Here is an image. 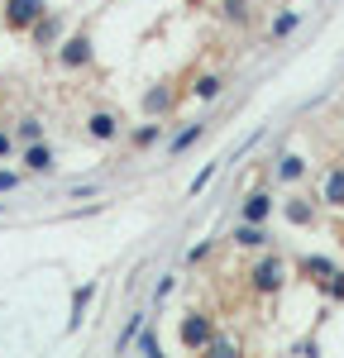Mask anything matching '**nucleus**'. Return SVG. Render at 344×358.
Listing matches in <instances>:
<instances>
[{"label":"nucleus","instance_id":"nucleus-32","mask_svg":"<svg viewBox=\"0 0 344 358\" xmlns=\"http://www.w3.org/2000/svg\"><path fill=\"white\" fill-rule=\"evenodd\" d=\"M187 5H206V0H187Z\"/></svg>","mask_w":344,"mask_h":358},{"label":"nucleus","instance_id":"nucleus-12","mask_svg":"<svg viewBox=\"0 0 344 358\" xmlns=\"http://www.w3.org/2000/svg\"><path fill=\"white\" fill-rule=\"evenodd\" d=\"M335 268H340V263H335V258H325V253H306V258H296V277H306V282H315V287L335 273Z\"/></svg>","mask_w":344,"mask_h":358},{"label":"nucleus","instance_id":"nucleus-16","mask_svg":"<svg viewBox=\"0 0 344 358\" xmlns=\"http://www.w3.org/2000/svg\"><path fill=\"white\" fill-rule=\"evenodd\" d=\"M91 296H96V282H86V287H77V292H72V315H67V334L82 330V315H86V306H91Z\"/></svg>","mask_w":344,"mask_h":358},{"label":"nucleus","instance_id":"nucleus-33","mask_svg":"<svg viewBox=\"0 0 344 358\" xmlns=\"http://www.w3.org/2000/svg\"><path fill=\"white\" fill-rule=\"evenodd\" d=\"M0 215H5V201H0Z\"/></svg>","mask_w":344,"mask_h":358},{"label":"nucleus","instance_id":"nucleus-27","mask_svg":"<svg viewBox=\"0 0 344 358\" xmlns=\"http://www.w3.org/2000/svg\"><path fill=\"white\" fill-rule=\"evenodd\" d=\"M172 287H177V277H158V287H153V306H163L172 296Z\"/></svg>","mask_w":344,"mask_h":358},{"label":"nucleus","instance_id":"nucleus-24","mask_svg":"<svg viewBox=\"0 0 344 358\" xmlns=\"http://www.w3.org/2000/svg\"><path fill=\"white\" fill-rule=\"evenodd\" d=\"M220 20L244 24V20H249V0H220Z\"/></svg>","mask_w":344,"mask_h":358},{"label":"nucleus","instance_id":"nucleus-2","mask_svg":"<svg viewBox=\"0 0 344 358\" xmlns=\"http://www.w3.org/2000/svg\"><path fill=\"white\" fill-rule=\"evenodd\" d=\"M57 62L67 67V72H77V67H91V57H96V43H91V34H67V38H57Z\"/></svg>","mask_w":344,"mask_h":358},{"label":"nucleus","instance_id":"nucleus-8","mask_svg":"<svg viewBox=\"0 0 344 358\" xmlns=\"http://www.w3.org/2000/svg\"><path fill=\"white\" fill-rule=\"evenodd\" d=\"M172 106H177L172 82H158V86H148V91H143V115H148V120H163Z\"/></svg>","mask_w":344,"mask_h":358},{"label":"nucleus","instance_id":"nucleus-6","mask_svg":"<svg viewBox=\"0 0 344 358\" xmlns=\"http://www.w3.org/2000/svg\"><path fill=\"white\" fill-rule=\"evenodd\" d=\"M62 29H67V15H62V10H43L24 34L34 38V48H53L57 38H62Z\"/></svg>","mask_w":344,"mask_h":358},{"label":"nucleus","instance_id":"nucleus-18","mask_svg":"<svg viewBox=\"0 0 344 358\" xmlns=\"http://www.w3.org/2000/svg\"><path fill=\"white\" fill-rule=\"evenodd\" d=\"M163 134H168V124H163V120H148V124H139V129H134V134H129V143H134V148H153V143H163Z\"/></svg>","mask_w":344,"mask_h":358},{"label":"nucleus","instance_id":"nucleus-31","mask_svg":"<svg viewBox=\"0 0 344 358\" xmlns=\"http://www.w3.org/2000/svg\"><path fill=\"white\" fill-rule=\"evenodd\" d=\"M20 187V172H0V192H15Z\"/></svg>","mask_w":344,"mask_h":358},{"label":"nucleus","instance_id":"nucleus-17","mask_svg":"<svg viewBox=\"0 0 344 358\" xmlns=\"http://www.w3.org/2000/svg\"><path fill=\"white\" fill-rule=\"evenodd\" d=\"M296 29H301V10H282V15L268 24V38H273V43H282V38H292Z\"/></svg>","mask_w":344,"mask_h":358},{"label":"nucleus","instance_id":"nucleus-11","mask_svg":"<svg viewBox=\"0 0 344 358\" xmlns=\"http://www.w3.org/2000/svg\"><path fill=\"white\" fill-rule=\"evenodd\" d=\"M53 167H57V158H53V148H48L43 138L24 143V172H34V177H48Z\"/></svg>","mask_w":344,"mask_h":358},{"label":"nucleus","instance_id":"nucleus-4","mask_svg":"<svg viewBox=\"0 0 344 358\" xmlns=\"http://www.w3.org/2000/svg\"><path fill=\"white\" fill-rule=\"evenodd\" d=\"M43 10H48V0H0V20H5V29H15V34H24Z\"/></svg>","mask_w":344,"mask_h":358},{"label":"nucleus","instance_id":"nucleus-7","mask_svg":"<svg viewBox=\"0 0 344 358\" xmlns=\"http://www.w3.org/2000/svg\"><path fill=\"white\" fill-rule=\"evenodd\" d=\"M273 210H278V201H273V192H249L244 196V206H239V220H249V224H268L273 220Z\"/></svg>","mask_w":344,"mask_h":358},{"label":"nucleus","instance_id":"nucleus-10","mask_svg":"<svg viewBox=\"0 0 344 358\" xmlns=\"http://www.w3.org/2000/svg\"><path fill=\"white\" fill-rule=\"evenodd\" d=\"M229 244H234V248H268V244H273V234H268V224L239 220L234 229H229Z\"/></svg>","mask_w":344,"mask_h":358},{"label":"nucleus","instance_id":"nucleus-13","mask_svg":"<svg viewBox=\"0 0 344 358\" xmlns=\"http://www.w3.org/2000/svg\"><path fill=\"white\" fill-rule=\"evenodd\" d=\"M282 220L296 224V229L315 224V201H311V196H287V201H282Z\"/></svg>","mask_w":344,"mask_h":358},{"label":"nucleus","instance_id":"nucleus-29","mask_svg":"<svg viewBox=\"0 0 344 358\" xmlns=\"http://www.w3.org/2000/svg\"><path fill=\"white\" fill-rule=\"evenodd\" d=\"M292 354H306V358H311V354H320V344H315V334H311V339H296V344H292Z\"/></svg>","mask_w":344,"mask_h":358},{"label":"nucleus","instance_id":"nucleus-9","mask_svg":"<svg viewBox=\"0 0 344 358\" xmlns=\"http://www.w3.org/2000/svg\"><path fill=\"white\" fill-rule=\"evenodd\" d=\"M306 172H311V163H306L301 153H282V158H278V167H273V182H278V187H296Z\"/></svg>","mask_w":344,"mask_h":358},{"label":"nucleus","instance_id":"nucleus-30","mask_svg":"<svg viewBox=\"0 0 344 358\" xmlns=\"http://www.w3.org/2000/svg\"><path fill=\"white\" fill-rule=\"evenodd\" d=\"M206 258H210V244H196L192 253H187V263H206Z\"/></svg>","mask_w":344,"mask_h":358},{"label":"nucleus","instance_id":"nucleus-1","mask_svg":"<svg viewBox=\"0 0 344 358\" xmlns=\"http://www.w3.org/2000/svg\"><path fill=\"white\" fill-rule=\"evenodd\" d=\"M287 277H292V268H287L278 253H263L254 268H249V287H254L258 296H278L287 287Z\"/></svg>","mask_w":344,"mask_h":358},{"label":"nucleus","instance_id":"nucleus-19","mask_svg":"<svg viewBox=\"0 0 344 358\" xmlns=\"http://www.w3.org/2000/svg\"><path fill=\"white\" fill-rule=\"evenodd\" d=\"M201 354H210V358H234V354H239V339L215 330L210 339H206V349H201Z\"/></svg>","mask_w":344,"mask_h":358},{"label":"nucleus","instance_id":"nucleus-20","mask_svg":"<svg viewBox=\"0 0 344 358\" xmlns=\"http://www.w3.org/2000/svg\"><path fill=\"white\" fill-rule=\"evenodd\" d=\"M220 91H225V77H215V72H206V77L192 82V96L196 101H220Z\"/></svg>","mask_w":344,"mask_h":358},{"label":"nucleus","instance_id":"nucleus-3","mask_svg":"<svg viewBox=\"0 0 344 358\" xmlns=\"http://www.w3.org/2000/svg\"><path fill=\"white\" fill-rule=\"evenodd\" d=\"M215 334V320L206 315V310H187L182 315V325H177V339H182V349H192V354H201L206 349V339Z\"/></svg>","mask_w":344,"mask_h":358},{"label":"nucleus","instance_id":"nucleus-14","mask_svg":"<svg viewBox=\"0 0 344 358\" xmlns=\"http://www.w3.org/2000/svg\"><path fill=\"white\" fill-rule=\"evenodd\" d=\"M320 201L330 206V210H344V163H335L325 172V187H320Z\"/></svg>","mask_w":344,"mask_h":358},{"label":"nucleus","instance_id":"nucleus-26","mask_svg":"<svg viewBox=\"0 0 344 358\" xmlns=\"http://www.w3.org/2000/svg\"><path fill=\"white\" fill-rule=\"evenodd\" d=\"M320 292H325L330 301H344V273H340V268H335V273H330L325 282H320Z\"/></svg>","mask_w":344,"mask_h":358},{"label":"nucleus","instance_id":"nucleus-22","mask_svg":"<svg viewBox=\"0 0 344 358\" xmlns=\"http://www.w3.org/2000/svg\"><path fill=\"white\" fill-rule=\"evenodd\" d=\"M143 320H148V310H134V315H129V325H124V330L115 334V354H124V349L134 344V334H139V325H143Z\"/></svg>","mask_w":344,"mask_h":358},{"label":"nucleus","instance_id":"nucleus-25","mask_svg":"<svg viewBox=\"0 0 344 358\" xmlns=\"http://www.w3.org/2000/svg\"><path fill=\"white\" fill-rule=\"evenodd\" d=\"M215 172H220V163H206V167L196 172V177H192V187H187V192H192V196H201L206 187H210V182H215Z\"/></svg>","mask_w":344,"mask_h":358},{"label":"nucleus","instance_id":"nucleus-28","mask_svg":"<svg viewBox=\"0 0 344 358\" xmlns=\"http://www.w3.org/2000/svg\"><path fill=\"white\" fill-rule=\"evenodd\" d=\"M10 153H15V134H10V129H5V124H0V163H5V158H10Z\"/></svg>","mask_w":344,"mask_h":358},{"label":"nucleus","instance_id":"nucleus-23","mask_svg":"<svg viewBox=\"0 0 344 358\" xmlns=\"http://www.w3.org/2000/svg\"><path fill=\"white\" fill-rule=\"evenodd\" d=\"M15 138H20V143H34V138H43V120H38V115H24V120L15 124Z\"/></svg>","mask_w":344,"mask_h":358},{"label":"nucleus","instance_id":"nucleus-5","mask_svg":"<svg viewBox=\"0 0 344 358\" xmlns=\"http://www.w3.org/2000/svg\"><path fill=\"white\" fill-rule=\"evenodd\" d=\"M82 134L91 138V143H115V138L124 134V120H120L115 110H91L86 124H82Z\"/></svg>","mask_w":344,"mask_h":358},{"label":"nucleus","instance_id":"nucleus-21","mask_svg":"<svg viewBox=\"0 0 344 358\" xmlns=\"http://www.w3.org/2000/svg\"><path fill=\"white\" fill-rule=\"evenodd\" d=\"M134 344H139V354H143V358H158V354H163V339H158V330H153V320H143V325H139Z\"/></svg>","mask_w":344,"mask_h":358},{"label":"nucleus","instance_id":"nucleus-15","mask_svg":"<svg viewBox=\"0 0 344 358\" xmlns=\"http://www.w3.org/2000/svg\"><path fill=\"white\" fill-rule=\"evenodd\" d=\"M201 138H206V124H182V129H177V134L168 138V158H182V153H187V148H192V143H201Z\"/></svg>","mask_w":344,"mask_h":358}]
</instances>
